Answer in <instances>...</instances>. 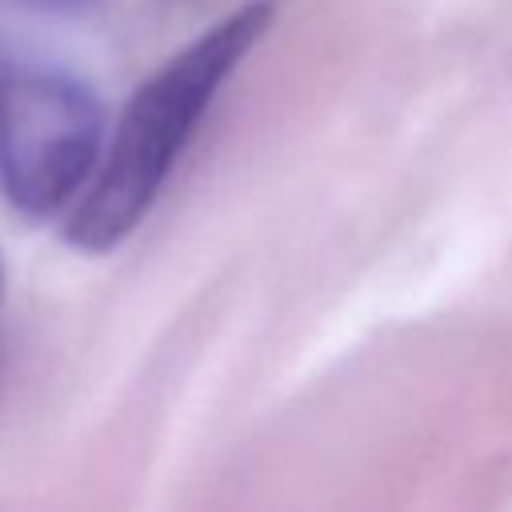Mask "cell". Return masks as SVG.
<instances>
[{"label":"cell","mask_w":512,"mask_h":512,"mask_svg":"<svg viewBox=\"0 0 512 512\" xmlns=\"http://www.w3.org/2000/svg\"><path fill=\"white\" fill-rule=\"evenodd\" d=\"M268 24L272 4L252 0L216 20L176 56H168L132 92L120 120L104 136V152L84 196L68 212V244H76L80 252H108L140 228L216 92L260 44Z\"/></svg>","instance_id":"obj_1"},{"label":"cell","mask_w":512,"mask_h":512,"mask_svg":"<svg viewBox=\"0 0 512 512\" xmlns=\"http://www.w3.org/2000/svg\"><path fill=\"white\" fill-rule=\"evenodd\" d=\"M104 152V112L92 88L68 72L16 64L0 68V192L48 220L72 208Z\"/></svg>","instance_id":"obj_2"},{"label":"cell","mask_w":512,"mask_h":512,"mask_svg":"<svg viewBox=\"0 0 512 512\" xmlns=\"http://www.w3.org/2000/svg\"><path fill=\"white\" fill-rule=\"evenodd\" d=\"M24 4H36V8H76L84 0H24Z\"/></svg>","instance_id":"obj_3"}]
</instances>
